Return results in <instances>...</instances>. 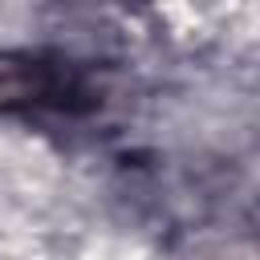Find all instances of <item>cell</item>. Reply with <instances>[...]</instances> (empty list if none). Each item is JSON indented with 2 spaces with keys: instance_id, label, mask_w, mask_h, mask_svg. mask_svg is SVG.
Segmentation results:
<instances>
[{
  "instance_id": "obj_1",
  "label": "cell",
  "mask_w": 260,
  "mask_h": 260,
  "mask_svg": "<svg viewBox=\"0 0 260 260\" xmlns=\"http://www.w3.org/2000/svg\"><path fill=\"white\" fill-rule=\"evenodd\" d=\"M98 106L89 73L61 53L0 49V114H81Z\"/></svg>"
}]
</instances>
